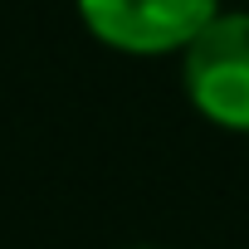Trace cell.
<instances>
[{"label": "cell", "mask_w": 249, "mask_h": 249, "mask_svg": "<svg viewBox=\"0 0 249 249\" xmlns=\"http://www.w3.org/2000/svg\"><path fill=\"white\" fill-rule=\"evenodd\" d=\"M181 78L205 122L225 132H249V10H220L181 49Z\"/></svg>", "instance_id": "cell-1"}, {"label": "cell", "mask_w": 249, "mask_h": 249, "mask_svg": "<svg viewBox=\"0 0 249 249\" xmlns=\"http://www.w3.org/2000/svg\"><path fill=\"white\" fill-rule=\"evenodd\" d=\"M78 15L117 54H181L220 15V0H78Z\"/></svg>", "instance_id": "cell-2"}]
</instances>
